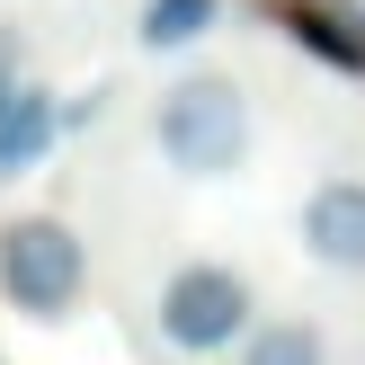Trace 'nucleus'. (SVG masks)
<instances>
[{"label":"nucleus","mask_w":365,"mask_h":365,"mask_svg":"<svg viewBox=\"0 0 365 365\" xmlns=\"http://www.w3.org/2000/svg\"><path fill=\"white\" fill-rule=\"evenodd\" d=\"M152 152L170 178H196V187H223L259 160V107H250V81L223 63H187L178 81H160L152 98Z\"/></svg>","instance_id":"nucleus-1"},{"label":"nucleus","mask_w":365,"mask_h":365,"mask_svg":"<svg viewBox=\"0 0 365 365\" xmlns=\"http://www.w3.org/2000/svg\"><path fill=\"white\" fill-rule=\"evenodd\" d=\"M18 81H27V71H18V45L0 36V107H9V89H18Z\"/></svg>","instance_id":"nucleus-9"},{"label":"nucleus","mask_w":365,"mask_h":365,"mask_svg":"<svg viewBox=\"0 0 365 365\" xmlns=\"http://www.w3.org/2000/svg\"><path fill=\"white\" fill-rule=\"evenodd\" d=\"M250 321H259V285H250L232 259H178L170 277H160V294H152V330H160V348L187 356V365L232 356Z\"/></svg>","instance_id":"nucleus-2"},{"label":"nucleus","mask_w":365,"mask_h":365,"mask_svg":"<svg viewBox=\"0 0 365 365\" xmlns=\"http://www.w3.org/2000/svg\"><path fill=\"white\" fill-rule=\"evenodd\" d=\"M294 241H303V259L330 267V277H365V178L356 170H330V178L303 187Z\"/></svg>","instance_id":"nucleus-4"},{"label":"nucleus","mask_w":365,"mask_h":365,"mask_svg":"<svg viewBox=\"0 0 365 365\" xmlns=\"http://www.w3.org/2000/svg\"><path fill=\"white\" fill-rule=\"evenodd\" d=\"M214 18H223V0H143L134 36H143V53H196L214 36Z\"/></svg>","instance_id":"nucleus-8"},{"label":"nucleus","mask_w":365,"mask_h":365,"mask_svg":"<svg viewBox=\"0 0 365 365\" xmlns=\"http://www.w3.org/2000/svg\"><path fill=\"white\" fill-rule=\"evenodd\" d=\"M89 294V250L63 214H18L0 223V303L18 321H71Z\"/></svg>","instance_id":"nucleus-3"},{"label":"nucleus","mask_w":365,"mask_h":365,"mask_svg":"<svg viewBox=\"0 0 365 365\" xmlns=\"http://www.w3.org/2000/svg\"><path fill=\"white\" fill-rule=\"evenodd\" d=\"M63 125H71V107L53 98L45 81H18L9 107H0V187H9V178H27L36 160L63 143Z\"/></svg>","instance_id":"nucleus-6"},{"label":"nucleus","mask_w":365,"mask_h":365,"mask_svg":"<svg viewBox=\"0 0 365 365\" xmlns=\"http://www.w3.org/2000/svg\"><path fill=\"white\" fill-rule=\"evenodd\" d=\"M232 365H339L330 356V330L303 312H267L241 330V348H232Z\"/></svg>","instance_id":"nucleus-7"},{"label":"nucleus","mask_w":365,"mask_h":365,"mask_svg":"<svg viewBox=\"0 0 365 365\" xmlns=\"http://www.w3.org/2000/svg\"><path fill=\"white\" fill-rule=\"evenodd\" d=\"M277 27L294 36L312 63L348 71V81H365V0H285Z\"/></svg>","instance_id":"nucleus-5"}]
</instances>
